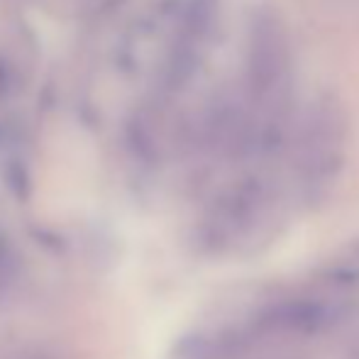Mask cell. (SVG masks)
Returning <instances> with one entry per match:
<instances>
[{"label": "cell", "mask_w": 359, "mask_h": 359, "mask_svg": "<svg viewBox=\"0 0 359 359\" xmlns=\"http://www.w3.org/2000/svg\"><path fill=\"white\" fill-rule=\"evenodd\" d=\"M281 69H284V42L281 34L271 22H262L257 27L255 42H252V59H250V72H252V86L257 93H269L281 79Z\"/></svg>", "instance_id": "cell-1"}, {"label": "cell", "mask_w": 359, "mask_h": 359, "mask_svg": "<svg viewBox=\"0 0 359 359\" xmlns=\"http://www.w3.org/2000/svg\"><path fill=\"white\" fill-rule=\"evenodd\" d=\"M15 276H18V257L10 242L0 235V293H5L15 284Z\"/></svg>", "instance_id": "cell-2"}, {"label": "cell", "mask_w": 359, "mask_h": 359, "mask_svg": "<svg viewBox=\"0 0 359 359\" xmlns=\"http://www.w3.org/2000/svg\"><path fill=\"white\" fill-rule=\"evenodd\" d=\"M0 359H52L42 350H32V347H18V350H5L0 352Z\"/></svg>", "instance_id": "cell-3"}]
</instances>
